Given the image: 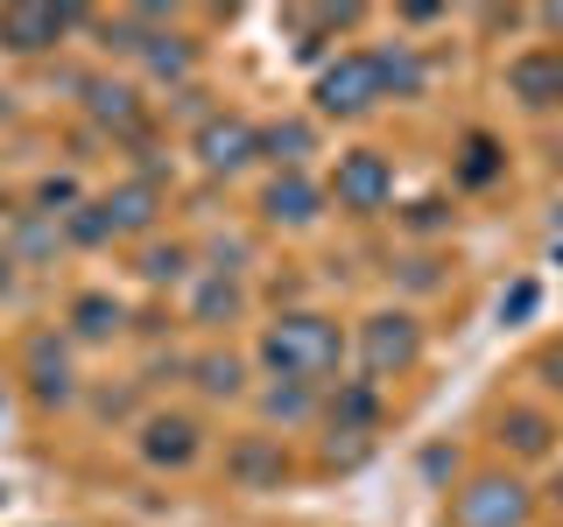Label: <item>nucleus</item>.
Instances as JSON below:
<instances>
[{
	"instance_id": "1",
	"label": "nucleus",
	"mask_w": 563,
	"mask_h": 527,
	"mask_svg": "<svg viewBox=\"0 0 563 527\" xmlns=\"http://www.w3.org/2000/svg\"><path fill=\"white\" fill-rule=\"evenodd\" d=\"M261 366L275 380H310V386H339V366H345V330L317 310H282L268 330H261Z\"/></svg>"
},
{
	"instance_id": "2",
	"label": "nucleus",
	"mask_w": 563,
	"mask_h": 527,
	"mask_svg": "<svg viewBox=\"0 0 563 527\" xmlns=\"http://www.w3.org/2000/svg\"><path fill=\"white\" fill-rule=\"evenodd\" d=\"M70 29H92V8H64V0H14V8H0V49L8 57H49Z\"/></svg>"
},
{
	"instance_id": "3",
	"label": "nucleus",
	"mask_w": 563,
	"mask_h": 527,
	"mask_svg": "<svg viewBox=\"0 0 563 527\" xmlns=\"http://www.w3.org/2000/svg\"><path fill=\"white\" fill-rule=\"evenodd\" d=\"M352 351H360V373L374 380V386L380 380H401L422 359V324H416L409 310H374L360 324V338H352Z\"/></svg>"
},
{
	"instance_id": "4",
	"label": "nucleus",
	"mask_w": 563,
	"mask_h": 527,
	"mask_svg": "<svg viewBox=\"0 0 563 527\" xmlns=\"http://www.w3.org/2000/svg\"><path fill=\"white\" fill-rule=\"evenodd\" d=\"M317 113L324 120H366L380 105V78H374V49H339V57H324L310 85Z\"/></svg>"
},
{
	"instance_id": "5",
	"label": "nucleus",
	"mask_w": 563,
	"mask_h": 527,
	"mask_svg": "<svg viewBox=\"0 0 563 527\" xmlns=\"http://www.w3.org/2000/svg\"><path fill=\"white\" fill-rule=\"evenodd\" d=\"M451 514H457V527H528V514H536V492H528L515 471H479V479L457 485Z\"/></svg>"
},
{
	"instance_id": "6",
	"label": "nucleus",
	"mask_w": 563,
	"mask_h": 527,
	"mask_svg": "<svg viewBox=\"0 0 563 527\" xmlns=\"http://www.w3.org/2000/svg\"><path fill=\"white\" fill-rule=\"evenodd\" d=\"M22 380H29L35 408H70V401H85V380H78V366H70V338H64V330H29Z\"/></svg>"
},
{
	"instance_id": "7",
	"label": "nucleus",
	"mask_w": 563,
	"mask_h": 527,
	"mask_svg": "<svg viewBox=\"0 0 563 527\" xmlns=\"http://www.w3.org/2000/svg\"><path fill=\"white\" fill-rule=\"evenodd\" d=\"M134 450L148 471H190L205 457V422L184 408H148L134 422Z\"/></svg>"
},
{
	"instance_id": "8",
	"label": "nucleus",
	"mask_w": 563,
	"mask_h": 527,
	"mask_svg": "<svg viewBox=\"0 0 563 527\" xmlns=\"http://www.w3.org/2000/svg\"><path fill=\"white\" fill-rule=\"evenodd\" d=\"M190 155H198L205 176H246L261 162V127L246 113H211L198 134H190Z\"/></svg>"
},
{
	"instance_id": "9",
	"label": "nucleus",
	"mask_w": 563,
	"mask_h": 527,
	"mask_svg": "<svg viewBox=\"0 0 563 527\" xmlns=\"http://www.w3.org/2000/svg\"><path fill=\"white\" fill-rule=\"evenodd\" d=\"M331 198H339V211H352V218H374V211L395 204V162H387L380 148H352V155H339Z\"/></svg>"
},
{
	"instance_id": "10",
	"label": "nucleus",
	"mask_w": 563,
	"mask_h": 527,
	"mask_svg": "<svg viewBox=\"0 0 563 527\" xmlns=\"http://www.w3.org/2000/svg\"><path fill=\"white\" fill-rule=\"evenodd\" d=\"M85 120H92V127H99L106 141H128V148L155 134L148 99H141L128 78H92V85H85Z\"/></svg>"
},
{
	"instance_id": "11",
	"label": "nucleus",
	"mask_w": 563,
	"mask_h": 527,
	"mask_svg": "<svg viewBox=\"0 0 563 527\" xmlns=\"http://www.w3.org/2000/svg\"><path fill=\"white\" fill-rule=\"evenodd\" d=\"M261 218L275 225V233H303V225L324 218V183H310L303 169H275L268 183H261Z\"/></svg>"
},
{
	"instance_id": "12",
	"label": "nucleus",
	"mask_w": 563,
	"mask_h": 527,
	"mask_svg": "<svg viewBox=\"0 0 563 527\" xmlns=\"http://www.w3.org/2000/svg\"><path fill=\"white\" fill-rule=\"evenodd\" d=\"M507 99L521 113H556L563 105V49H521V57H507Z\"/></svg>"
},
{
	"instance_id": "13",
	"label": "nucleus",
	"mask_w": 563,
	"mask_h": 527,
	"mask_svg": "<svg viewBox=\"0 0 563 527\" xmlns=\"http://www.w3.org/2000/svg\"><path fill=\"white\" fill-rule=\"evenodd\" d=\"M225 479L240 492H282L296 479V464H289V450H282V436H240V444L225 450Z\"/></svg>"
},
{
	"instance_id": "14",
	"label": "nucleus",
	"mask_w": 563,
	"mask_h": 527,
	"mask_svg": "<svg viewBox=\"0 0 563 527\" xmlns=\"http://www.w3.org/2000/svg\"><path fill=\"white\" fill-rule=\"evenodd\" d=\"M360 14H366L360 0H345V8H289V14H282V29L296 35V57L324 70V49L339 43L345 29H360Z\"/></svg>"
},
{
	"instance_id": "15",
	"label": "nucleus",
	"mask_w": 563,
	"mask_h": 527,
	"mask_svg": "<svg viewBox=\"0 0 563 527\" xmlns=\"http://www.w3.org/2000/svg\"><path fill=\"white\" fill-rule=\"evenodd\" d=\"M64 246H70V239H64V218H57V211H35V204H29V211H14L0 254H8L14 268H49Z\"/></svg>"
},
{
	"instance_id": "16",
	"label": "nucleus",
	"mask_w": 563,
	"mask_h": 527,
	"mask_svg": "<svg viewBox=\"0 0 563 527\" xmlns=\"http://www.w3.org/2000/svg\"><path fill=\"white\" fill-rule=\"evenodd\" d=\"M120 330H128V303H120L113 289H78L64 310V338L70 345H113Z\"/></svg>"
},
{
	"instance_id": "17",
	"label": "nucleus",
	"mask_w": 563,
	"mask_h": 527,
	"mask_svg": "<svg viewBox=\"0 0 563 527\" xmlns=\"http://www.w3.org/2000/svg\"><path fill=\"white\" fill-rule=\"evenodd\" d=\"M106 218H113V239H155V218H163V190L141 183V176H128V183L106 190Z\"/></svg>"
},
{
	"instance_id": "18",
	"label": "nucleus",
	"mask_w": 563,
	"mask_h": 527,
	"mask_svg": "<svg viewBox=\"0 0 563 527\" xmlns=\"http://www.w3.org/2000/svg\"><path fill=\"white\" fill-rule=\"evenodd\" d=\"M493 436H500L507 457H521V464H542V457L556 450L563 429H556L542 408H500V415H493Z\"/></svg>"
},
{
	"instance_id": "19",
	"label": "nucleus",
	"mask_w": 563,
	"mask_h": 527,
	"mask_svg": "<svg viewBox=\"0 0 563 527\" xmlns=\"http://www.w3.org/2000/svg\"><path fill=\"white\" fill-rule=\"evenodd\" d=\"M324 429L374 436V429H380V386H374V380H339V386H324Z\"/></svg>"
},
{
	"instance_id": "20",
	"label": "nucleus",
	"mask_w": 563,
	"mask_h": 527,
	"mask_svg": "<svg viewBox=\"0 0 563 527\" xmlns=\"http://www.w3.org/2000/svg\"><path fill=\"white\" fill-rule=\"evenodd\" d=\"M246 316V289H240V274H198L190 281V324L198 330H225V324H240Z\"/></svg>"
},
{
	"instance_id": "21",
	"label": "nucleus",
	"mask_w": 563,
	"mask_h": 527,
	"mask_svg": "<svg viewBox=\"0 0 563 527\" xmlns=\"http://www.w3.org/2000/svg\"><path fill=\"white\" fill-rule=\"evenodd\" d=\"M254 408H261V422H275V429H303V422L324 415V386H310V380H268L254 394Z\"/></svg>"
},
{
	"instance_id": "22",
	"label": "nucleus",
	"mask_w": 563,
	"mask_h": 527,
	"mask_svg": "<svg viewBox=\"0 0 563 527\" xmlns=\"http://www.w3.org/2000/svg\"><path fill=\"white\" fill-rule=\"evenodd\" d=\"M141 70H148L155 85H169V92H184V85H198V43H190L184 29H163L141 49Z\"/></svg>"
},
{
	"instance_id": "23",
	"label": "nucleus",
	"mask_w": 563,
	"mask_h": 527,
	"mask_svg": "<svg viewBox=\"0 0 563 527\" xmlns=\"http://www.w3.org/2000/svg\"><path fill=\"white\" fill-rule=\"evenodd\" d=\"M374 78H380V99H422L430 92V64L416 57V43H380Z\"/></svg>"
},
{
	"instance_id": "24",
	"label": "nucleus",
	"mask_w": 563,
	"mask_h": 527,
	"mask_svg": "<svg viewBox=\"0 0 563 527\" xmlns=\"http://www.w3.org/2000/svg\"><path fill=\"white\" fill-rule=\"evenodd\" d=\"M134 274L148 281V289H184V281H198V254H190L184 239H141Z\"/></svg>"
},
{
	"instance_id": "25",
	"label": "nucleus",
	"mask_w": 563,
	"mask_h": 527,
	"mask_svg": "<svg viewBox=\"0 0 563 527\" xmlns=\"http://www.w3.org/2000/svg\"><path fill=\"white\" fill-rule=\"evenodd\" d=\"M190 386H198L205 401H240L246 394V359L240 351H198V359H190Z\"/></svg>"
},
{
	"instance_id": "26",
	"label": "nucleus",
	"mask_w": 563,
	"mask_h": 527,
	"mask_svg": "<svg viewBox=\"0 0 563 527\" xmlns=\"http://www.w3.org/2000/svg\"><path fill=\"white\" fill-rule=\"evenodd\" d=\"M261 155H268L275 169H303L317 155V127L310 120H275V127H261Z\"/></svg>"
},
{
	"instance_id": "27",
	"label": "nucleus",
	"mask_w": 563,
	"mask_h": 527,
	"mask_svg": "<svg viewBox=\"0 0 563 527\" xmlns=\"http://www.w3.org/2000/svg\"><path fill=\"white\" fill-rule=\"evenodd\" d=\"M500 169H507V148L493 134H465V148H457V183L465 190H486V183H500Z\"/></svg>"
},
{
	"instance_id": "28",
	"label": "nucleus",
	"mask_w": 563,
	"mask_h": 527,
	"mask_svg": "<svg viewBox=\"0 0 563 527\" xmlns=\"http://www.w3.org/2000/svg\"><path fill=\"white\" fill-rule=\"evenodd\" d=\"M64 239H70V246H106V239H113V218H106V204L85 198L78 211H64Z\"/></svg>"
},
{
	"instance_id": "29",
	"label": "nucleus",
	"mask_w": 563,
	"mask_h": 527,
	"mask_svg": "<svg viewBox=\"0 0 563 527\" xmlns=\"http://www.w3.org/2000/svg\"><path fill=\"white\" fill-rule=\"evenodd\" d=\"M92 415H99V422H134V415H141V380L99 386V394H92Z\"/></svg>"
},
{
	"instance_id": "30",
	"label": "nucleus",
	"mask_w": 563,
	"mask_h": 527,
	"mask_svg": "<svg viewBox=\"0 0 563 527\" xmlns=\"http://www.w3.org/2000/svg\"><path fill=\"white\" fill-rule=\"evenodd\" d=\"M536 310H542V281L536 274H521V281H507V289H500V324H528Z\"/></svg>"
},
{
	"instance_id": "31",
	"label": "nucleus",
	"mask_w": 563,
	"mask_h": 527,
	"mask_svg": "<svg viewBox=\"0 0 563 527\" xmlns=\"http://www.w3.org/2000/svg\"><path fill=\"white\" fill-rule=\"evenodd\" d=\"M395 281L416 289V295H430V289H444V260H437V254H409V260H395Z\"/></svg>"
},
{
	"instance_id": "32",
	"label": "nucleus",
	"mask_w": 563,
	"mask_h": 527,
	"mask_svg": "<svg viewBox=\"0 0 563 527\" xmlns=\"http://www.w3.org/2000/svg\"><path fill=\"white\" fill-rule=\"evenodd\" d=\"M401 225L430 239V233H444V225H451V204H444V198H416L409 211H401Z\"/></svg>"
},
{
	"instance_id": "33",
	"label": "nucleus",
	"mask_w": 563,
	"mask_h": 527,
	"mask_svg": "<svg viewBox=\"0 0 563 527\" xmlns=\"http://www.w3.org/2000/svg\"><path fill=\"white\" fill-rule=\"evenodd\" d=\"M366 450H374V436H345V429H324V464H331V471L360 464Z\"/></svg>"
},
{
	"instance_id": "34",
	"label": "nucleus",
	"mask_w": 563,
	"mask_h": 527,
	"mask_svg": "<svg viewBox=\"0 0 563 527\" xmlns=\"http://www.w3.org/2000/svg\"><path fill=\"white\" fill-rule=\"evenodd\" d=\"M85 198H78V183H70V176H43V183H35V211H78Z\"/></svg>"
},
{
	"instance_id": "35",
	"label": "nucleus",
	"mask_w": 563,
	"mask_h": 527,
	"mask_svg": "<svg viewBox=\"0 0 563 527\" xmlns=\"http://www.w3.org/2000/svg\"><path fill=\"white\" fill-rule=\"evenodd\" d=\"M169 113H176V120H198V127H205V120L219 113V105H211L205 85H184V92H169Z\"/></svg>"
},
{
	"instance_id": "36",
	"label": "nucleus",
	"mask_w": 563,
	"mask_h": 527,
	"mask_svg": "<svg viewBox=\"0 0 563 527\" xmlns=\"http://www.w3.org/2000/svg\"><path fill=\"white\" fill-rule=\"evenodd\" d=\"M536 373H542V386H550V394H563V338H556V345H542Z\"/></svg>"
},
{
	"instance_id": "37",
	"label": "nucleus",
	"mask_w": 563,
	"mask_h": 527,
	"mask_svg": "<svg viewBox=\"0 0 563 527\" xmlns=\"http://www.w3.org/2000/svg\"><path fill=\"white\" fill-rule=\"evenodd\" d=\"M451 471H457L451 450H422V479H451Z\"/></svg>"
},
{
	"instance_id": "38",
	"label": "nucleus",
	"mask_w": 563,
	"mask_h": 527,
	"mask_svg": "<svg viewBox=\"0 0 563 527\" xmlns=\"http://www.w3.org/2000/svg\"><path fill=\"white\" fill-rule=\"evenodd\" d=\"M521 8H479V29H515Z\"/></svg>"
},
{
	"instance_id": "39",
	"label": "nucleus",
	"mask_w": 563,
	"mask_h": 527,
	"mask_svg": "<svg viewBox=\"0 0 563 527\" xmlns=\"http://www.w3.org/2000/svg\"><path fill=\"white\" fill-rule=\"evenodd\" d=\"M536 22H542V29H550L556 43H563V0H550V8H536Z\"/></svg>"
},
{
	"instance_id": "40",
	"label": "nucleus",
	"mask_w": 563,
	"mask_h": 527,
	"mask_svg": "<svg viewBox=\"0 0 563 527\" xmlns=\"http://www.w3.org/2000/svg\"><path fill=\"white\" fill-rule=\"evenodd\" d=\"M8 295H14V260L0 254V303H8Z\"/></svg>"
},
{
	"instance_id": "41",
	"label": "nucleus",
	"mask_w": 563,
	"mask_h": 527,
	"mask_svg": "<svg viewBox=\"0 0 563 527\" xmlns=\"http://www.w3.org/2000/svg\"><path fill=\"white\" fill-rule=\"evenodd\" d=\"M550 500H556V506H563V464H556V479H550Z\"/></svg>"
},
{
	"instance_id": "42",
	"label": "nucleus",
	"mask_w": 563,
	"mask_h": 527,
	"mask_svg": "<svg viewBox=\"0 0 563 527\" xmlns=\"http://www.w3.org/2000/svg\"><path fill=\"white\" fill-rule=\"evenodd\" d=\"M8 113H14V105H8V92H0V120H8Z\"/></svg>"
},
{
	"instance_id": "43",
	"label": "nucleus",
	"mask_w": 563,
	"mask_h": 527,
	"mask_svg": "<svg viewBox=\"0 0 563 527\" xmlns=\"http://www.w3.org/2000/svg\"><path fill=\"white\" fill-rule=\"evenodd\" d=\"M556 162H563V148H556Z\"/></svg>"
}]
</instances>
